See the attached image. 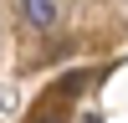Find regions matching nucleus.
Masks as SVG:
<instances>
[{
    "instance_id": "nucleus-2",
    "label": "nucleus",
    "mask_w": 128,
    "mask_h": 123,
    "mask_svg": "<svg viewBox=\"0 0 128 123\" xmlns=\"http://www.w3.org/2000/svg\"><path fill=\"white\" fill-rule=\"evenodd\" d=\"M31 123H62L56 113H31Z\"/></svg>"
},
{
    "instance_id": "nucleus-1",
    "label": "nucleus",
    "mask_w": 128,
    "mask_h": 123,
    "mask_svg": "<svg viewBox=\"0 0 128 123\" xmlns=\"http://www.w3.org/2000/svg\"><path fill=\"white\" fill-rule=\"evenodd\" d=\"M20 16H26L36 31H46L51 20H56V0H20Z\"/></svg>"
}]
</instances>
